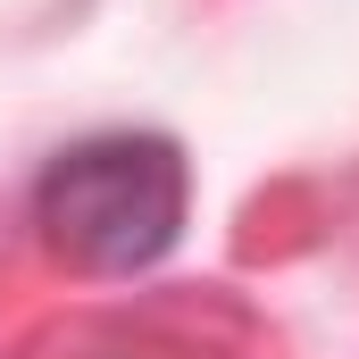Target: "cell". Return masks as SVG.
Wrapping results in <instances>:
<instances>
[{"label": "cell", "mask_w": 359, "mask_h": 359, "mask_svg": "<svg viewBox=\"0 0 359 359\" xmlns=\"http://www.w3.org/2000/svg\"><path fill=\"white\" fill-rule=\"evenodd\" d=\"M192 209V168L168 134H92L34 184L42 243L84 276H134L168 259Z\"/></svg>", "instance_id": "6da1fadb"}]
</instances>
